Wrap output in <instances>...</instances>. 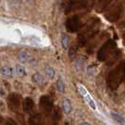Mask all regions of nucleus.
Wrapping results in <instances>:
<instances>
[{
  "label": "nucleus",
  "mask_w": 125,
  "mask_h": 125,
  "mask_svg": "<svg viewBox=\"0 0 125 125\" xmlns=\"http://www.w3.org/2000/svg\"><path fill=\"white\" fill-rule=\"evenodd\" d=\"M125 78V65L121 64L108 74L107 83L112 89H116Z\"/></svg>",
  "instance_id": "1"
},
{
  "label": "nucleus",
  "mask_w": 125,
  "mask_h": 125,
  "mask_svg": "<svg viewBox=\"0 0 125 125\" xmlns=\"http://www.w3.org/2000/svg\"><path fill=\"white\" fill-rule=\"evenodd\" d=\"M115 48V43L113 41H108L104 44L99 50L98 53V58L99 60H105L108 57V55L110 54V51H112Z\"/></svg>",
  "instance_id": "2"
},
{
  "label": "nucleus",
  "mask_w": 125,
  "mask_h": 125,
  "mask_svg": "<svg viewBox=\"0 0 125 125\" xmlns=\"http://www.w3.org/2000/svg\"><path fill=\"white\" fill-rule=\"evenodd\" d=\"M86 6H87V0H70L67 3L65 12H73L74 10L84 9V8H86Z\"/></svg>",
  "instance_id": "3"
},
{
  "label": "nucleus",
  "mask_w": 125,
  "mask_h": 125,
  "mask_svg": "<svg viewBox=\"0 0 125 125\" xmlns=\"http://www.w3.org/2000/svg\"><path fill=\"white\" fill-rule=\"evenodd\" d=\"M80 18L77 15H73L72 17H70L67 22H66V28L67 31L71 33H74L77 32L80 29Z\"/></svg>",
  "instance_id": "4"
},
{
  "label": "nucleus",
  "mask_w": 125,
  "mask_h": 125,
  "mask_svg": "<svg viewBox=\"0 0 125 125\" xmlns=\"http://www.w3.org/2000/svg\"><path fill=\"white\" fill-rule=\"evenodd\" d=\"M40 107L47 115L52 112L54 104H53L52 99H51L48 95H43V96L41 97V99H40Z\"/></svg>",
  "instance_id": "5"
},
{
  "label": "nucleus",
  "mask_w": 125,
  "mask_h": 125,
  "mask_svg": "<svg viewBox=\"0 0 125 125\" xmlns=\"http://www.w3.org/2000/svg\"><path fill=\"white\" fill-rule=\"evenodd\" d=\"M8 105L12 111H17L21 105V97L17 93H10L8 97Z\"/></svg>",
  "instance_id": "6"
},
{
  "label": "nucleus",
  "mask_w": 125,
  "mask_h": 125,
  "mask_svg": "<svg viewBox=\"0 0 125 125\" xmlns=\"http://www.w3.org/2000/svg\"><path fill=\"white\" fill-rule=\"evenodd\" d=\"M123 11V7L120 4H118L116 6H114L112 9H110L109 12L107 13L106 18L110 20L111 22H115L121 16V13Z\"/></svg>",
  "instance_id": "7"
},
{
  "label": "nucleus",
  "mask_w": 125,
  "mask_h": 125,
  "mask_svg": "<svg viewBox=\"0 0 125 125\" xmlns=\"http://www.w3.org/2000/svg\"><path fill=\"white\" fill-rule=\"evenodd\" d=\"M78 89H79V91L81 92L82 95L84 96V98H85V100L87 101L88 105L91 107L93 110H96V104H95V103H94L93 99L91 98V96H90L89 93L88 92V90L84 88L83 86H81V85H78Z\"/></svg>",
  "instance_id": "8"
},
{
  "label": "nucleus",
  "mask_w": 125,
  "mask_h": 125,
  "mask_svg": "<svg viewBox=\"0 0 125 125\" xmlns=\"http://www.w3.org/2000/svg\"><path fill=\"white\" fill-rule=\"evenodd\" d=\"M28 125H42V116L40 113H35L28 119Z\"/></svg>",
  "instance_id": "9"
},
{
  "label": "nucleus",
  "mask_w": 125,
  "mask_h": 125,
  "mask_svg": "<svg viewBox=\"0 0 125 125\" xmlns=\"http://www.w3.org/2000/svg\"><path fill=\"white\" fill-rule=\"evenodd\" d=\"M34 108V101L30 97H26L23 102V109L25 113H30Z\"/></svg>",
  "instance_id": "10"
},
{
  "label": "nucleus",
  "mask_w": 125,
  "mask_h": 125,
  "mask_svg": "<svg viewBox=\"0 0 125 125\" xmlns=\"http://www.w3.org/2000/svg\"><path fill=\"white\" fill-rule=\"evenodd\" d=\"M75 69L77 70L78 72H83L85 70V67H86V60L84 57H78L76 59V61L74 63Z\"/></svg>",
  "instance_id": "11"
},
{
  "label": "nucleus",
  "mask_w": 125,
  "mask_h": 125,
  "mask_svg": "<svg viewBox=\"0 0 125 125\" xmlns=\"http://www.w3.org/2000/svg\"><path fill=\"white\" fill-rule=\"evenodd\" d=\"M18 59L20 62L26 63L30 60V55L26 51H21L18 55Z\"/></svg>",
  "instance_id": "12"
},
{
  "label": "nucleus",
  "mask_w": 125,
  "mask_h": 125,
  "mask_svg": "<svg viewBox=\"0 0 125 125\" xmlns=\"http://www.w3.org/2000/svg\"><path fill=\"white\" fill-rule=\"evenodd\" d=\"M62 107H63V111L66 113V114H70L73 110V107H72V103L68 98H64V100L62 102Z\"/></svg>",
  "instance_id": "13"
},
{
  "label": "nucleus",
  "mask_w": 125,
  "mask_h": 125,
  "mask_svg": "<svg viewBox=\"0 0 125 125\" xmlns=\"http://www.w3.org/2000/svg\"><path fill=\"white\" fill-rule=\"evenodd\" d=\"M0 73L7 77H12L13 76V69L10 66H4L0 68Z\"/></svg>",
  "instance_id": "14"
},
{
  "label": "nucleus",
  "mask_w": 125,
  "mask_h": 125,
  "mask_svg": "<svg viewBox=\"0 0 125 125\" xmlns=\"http://www.w3.org/2000/svg\"><path fill=\"white\" fill-rule=\"evenodd\" d=\"M32 81L37 85H42L44 83V77L41 73H36L32 76Z\"/></svg>",
  "instance_id": "15"
},
{
  "label": "nucleus",
  "mask_w": 125,
  "mask_h": 125,
  "mask_svg": "<svg viewBox=\"0 0 125 125\" xmlns=\"http://www.w3.org/2000/svg\"><path fill=\"white\" fill-rule=\"evenodd\" d=\"M44 71H45V73L47 74V76H48L50 79H53V78L55 77V74H56L55 70L53 69L51 66L46 65V66H45V68H44Z\"/></svg>",
  "instance_id": "16"
},
{
  "label": "nucleus",
  "mask_w": 125,
  "mask_h": 125,
  "mask_svg": "<svg viewBox=\"0 0 125 125\" xmlns=\"http://www.w3.org/2000/svg\"><path fill=\"white\" fill-rule=\"evenodd\" d=\"M15 73L18 76H25L26 74V71H25V68L23 66V65H17L15 67Z\"/></svg>",
  "instance_id": "17"
},
{
  "label": "nucleus",
  "mask_w": 125,
  "mask_h": 125,
  "mask_svg": "<svg viewBox=\"0 0 125 125\" xmlns=\"http://www.w3.org/2000/svg\"><path fill=\"white\" fill-rule=\"evenodd\" d=\"M56 88L59 92H64L65 91V84L61 77H58L57 81H56Z\"/></svg>",
  "instance_id": "18"
},
{
  "label": "nucleus",
  "mask_w": 125,
  "mask_h": 125,
  "mask_svg": "<svg viewBox=\"0 0 125 125\" xmlns=\"http://www.w3.org/2000/svg\"><path fill=\"white\" fill-rule=\"evenodd\" d=\"M111 116H112V118L116 121H118L119 123H125V119L120 115L119 113H116V112H112L111 113Z\"/></svg>",
  "instance_id": "19"
},
{
  "label": "nucleus",
  "mask_w": 125,
  "mask_h": 125,
  "mask_svg": "<svg viewBox=\"0 0 125 125\" xmlns=\"http://www.w3.org/2000/svg\"><path fill=\"white\" fill-rule=\"evenodd\" d=\"M70 43V39L67 35H62L61 38V44H62V47L64 49H68Z\"/></svg>",
  "instance_id": "20"
},
{
  "label": "nucleus",
  "mask_w": 125,
  "mask_h": 125,
  "mask_svg": "<svg viewBox=\"0 0 125 125\" xmlns=\"http://www.w3.org/2000/svg\"><path fill=\"white\" fill-rule=\"evenodd\" d=\"M61 118V115H60V112L58 109H56L55 112H54V119L55 120H58V119Z\"/></svg>",
  "instance_id": "21"
},
{
  "label": "nucleus",
  "mask_w": 125,
  "mask_h": 125,
  "mask_svg": "<svg viewBox=\"0 0 125 125\" xmlns=\"http://www.w3.org/2000/svg\"><path fill=\"white\" fill-rule=\"evenodd\" d=\"M6 125H18L12 119H8L6 121Z\"/></svg>",
  "instance_id": "22"
},
{
  "label": "nucleus",
  "mask_w": 125,
  "mask_h": 125,
  "mask_svg": "<svg viewBox=\"0 0 125 125\" xmlns=\"http://www.w3.org/2000/svg\"><path fill=\"white\" fill-rule=\"evenodd\" d=\"M79 125H91V124L88 123V122H82V123H80Z\"/></svg>",
  "instance_id": "23"
},
{
  "label": "nucleus",
  "mask_w": 125,
  "mask_h": 125,
  "mask_svg": "<svg viewBox=\"0 0 125 125\" xmlns=\"http://www.w3.org/2000/svg\"><path fill=\"white\" fill-rule=\"evenodd\" d=\"M2 120H3V118L0 116V122H2Z\"/></svg>",
  "instance_id": "24"
},
{
  "label": "nucleus",
  "mask_w": 125,
  "mask_h": 125,
  "mask_svg": "<svg viewBox=\"0 0 125 125\" xmlns=\"http://www.w3.org/2000/svg\"><path fill=\"white\" fill-rule=\"evenodd\" d=\"M0 2H1V0H0Z\"/></svg>",
  "instance_id": "25"
},
{
  "label": "nucleus",
  "mask_w": 125,
  "mask_h": 125,
  "mask_svg": "<svg viewBox=\"0 0 125 125\" xmlns=\"http://www.w3.org/2000/svg\"><path fill=\"white\" fill-rule=\"evenodd\" d=\"M124 39H125V37H124Z\"/></svg>",
  "instance_id": "26"
}]
</instances>
